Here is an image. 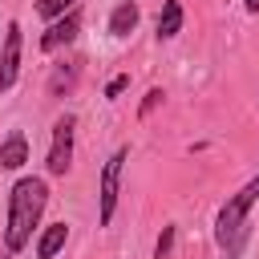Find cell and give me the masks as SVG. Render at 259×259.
<instances>
[{"instance_id": "cell-1", "label": "cell", "mask_w": 259, "mask_h": 259, "mask_svg": "<svg viewBox=\"0 0 259 259\" xmlns=\"http://www.w3.org/2000/svg\"><path fill=\"white\" fill-rule=\"evenodd\" d=\"M45 202H49V186L40 178H20L12 186V194H8V231H4L8 251H24L28 247V235L40 223Z\"/></svg>"}, {"instance_id": "cell-2", "label": "cell", "mask_w": 259, "mask_h": 259, "mask_svg": "<svg viewBox=\"0 0 259 259\" xmlns=\"http://www.w3.org/2000/svg\"><path fill=\"white\" fill-rule=\"evenodd\" d=\"M259 202V178H251L223 210H219V227H214V239H219V247L235 259L239 255V247H243V239H247V210Z\"/></svg>"}, {"instance_id": "cell-3", "label": "cell", "mask_w": 259, "mask_h": 259, "mask_svg": "<svg viewBox=\"0 0 259 259\" xmlns=\"http://www.w3.org/2000/svg\"><path fill=\"white\" fill-rule=\"evenodd\" d=\"M73 130H77V117H73V113L57 117V125H53V146H49V158H45L49 174H69V166H73Z\"/></svg>"}, {"instance_id": "cell-4", "label": "cell", "mask_w": 259, "mask_h": 259, "mask_svg": "<svg viewBox=\"0 0 259 259\" xmlns=\"http://www.w3.org/2000/svg\"><path fill=\"white\" fill-rule=\"evenodd\" d=\"M121 162H125V150H113L109 154V162L101 166V214H97V223L101 227H109V219H113V210H117V182H121Z\"/></svg>"}, {"instance_id": "cell-5", "label": "cell", "mask_w": 259, "mask_h": 259, "mask_svg": "<svg viewBox=\"0 0 259 259\" xmlns=\"http://www.w3.org/2000/svg\"><path fill=\"white\" fill-rule=\"evenodd\" d=\"M20 24H8L4 32V49H0V89H12L16 85V73H20Z\"/></svg>"}, {"instance_id": "cell-6", "label": "cell", "mask_w": 259, "mask_h": 259, "mask_svg": "<svg viewBox=\"0 0 259 259\" xmlns=\"http://www.w3.org/2000/svg\"><path fill=\"white\" fill-rule=\"evenodd\" d=\"M77 28H81V16H77V8H73V12H65L61 20L49 24V32L40 36V49H45V53H57L61 45H69V40L77 36Z\"/></svg>"}, {"instance_id": "cell-7", "label": "cell", "mask_w": 259, "mask_h": 259, "mask_svg": "<svg viewBox=\"0 0 259 259\" xmlns=\"http://www.w3.org/2000/svg\"><path fill=\"white\" fill-rule=\"evenodd\" d=\"M138 16H142L138 4H134V0H121V4L109 12V32H113V36H130V32L138 28Z\"/></svg>"}, {"instance_id": "cell-8", "label": "cell", "mask_w": 259, "mask_h": 259, "mask_svg": "<svg viewBox=\"0 0 259 259\" xmlns=\"http://www.w3.org/2000/svg\"><path fill=\"white\" fill-rule=\"evenodd\" d=\"M28 162V142L24 134H12L8 142H0V170H20Z\"/></svg>"}, {"instance_id": "cell-9", "label": "cell", "mask_w": 259, "mask_h": 259, "mask_svg": "<svg viewBox=\"0 0 259 259\" xmlns=\"http://www.w3.org/2000/svg\"><path fill=\"white\" fill-rule=\"evenodd\" d=\"M174 32H182V4H178V0H166L162 12H158V36L166 40V36H174Z\"/></svg>"}, {"instance_id": "cell-10", "label": "cell", "mask_w": 259, "mask_h": 259, "mask_svg": "<svg viewBox=\"0 0 259 259\" xmlns=\"http://www.w3.org/2000/svg\"><path fill=\"white\" fill-rule=\"evenodd\" d=\"M65 239H69V227H65V223H53V227L40 235V243H36V255H40V259H53V255L65 247Z\"/></svg>"}, {"instance_id": "cell-11", "label": "cell", "mask_w": 259, "mask_h": 259, "mask_svg": "<svg viewBox=\"0 0 259 259\" xmlns=\"http://www.w3.org/2000/svg\"><path fill=\"white\" fill-rule=\"evenodd\" d=\"M73 4H77V0H36V12H40L45 20H61L65 12H73Z\"/></svg>"}, {"instance_id": "cell-12", "label": "cell", "mask_w": 259, "mask_h": 259, "mask_svg": "<svg viewBox=\"0 0 259 259\" xmlns=\"http://www.w3.org/2000/svg\"><path fill=\"white\" fill-rule=\"evenodd\" d=\"M170 251H174V227H162L158 247H154V259H170Z\"/></svg>"}, {"instance_id": "cell-13", "label": "cell", "mask_w": 259, "mask_h": 259, "mask_svg": "<svg viewBox=\"0 0 259 259\" xmlns=\"http://www.w3.org/2000/svg\"><path fill=\"white\" fill-rule=\"evenodd\" d=\"M125 89H130V77H125V73H117V77H113V81H109V85H105V97H109V101H113V97H121V93H125Z\"/></svg>"}, {"instance_id": "cell-14", "label": "cell", "mask_w": 259, "mask_h": 259, "mask_svg": "<svg viewBox=\"0 0 259 259\" xmlns=\"http://www.w3.org/2000/svg\"><path fill=\"white\" fill-rule=\"evenodd\" d=\"M158 101H162V89H150V93H146V101H142V113H150Z\"/></svg>"}, {"instance_id": "cell-15", "label": "cell", "mask_w": 259, "mask_h": 259, "mask_svg": "<svg viewBox=\"0 0 259 259\" xmlns=\"http://www.w3.org/2000/svg\"><path fill=\"white\" fill-rule=\"evenodd\" d=\"M247 12H259V0H247Z\"/></svg>"}]
</instances>
